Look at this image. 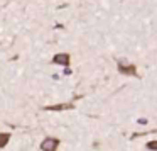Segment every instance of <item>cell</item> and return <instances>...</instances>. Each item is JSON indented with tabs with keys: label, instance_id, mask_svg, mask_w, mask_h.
<instances>
[{
	"label": "cell",
	"instance_id": "cell-6",
	"mask_svg": "<svg viewBox=\"0 0 157 151\" xmlns=\"http://www.w3.org/2000/svg\"><path fill=\"white\" fill-rule=\"evenodd\" d=\"M145 148L149 151H157V139H154V141H149V143L145 144Z\"/></svg>",
	"mask_w": 157,
	"mask_h": 151
},
{
	"label": "cell",
	"instance_id": "cell-4",
	"mask_svg": "<svg viewBox=\"0 0 157 151\" xmlns=\"http://www.w3.org/2000/svg\"><path fill=\"white\" fill-rule=\"evenodd\" d=\"M73 102H68V104H58V105H48V107H44V110H68V109H73Z\"/></svg>",
	"mask_w": 157,
	"mask_h": 151
},
{
	"label": "cell",
	"instance_id": "cell-5",
	"mask_svg": "<svg viewBox=\"0 0 157 151\" xmlns=\"http://www.w3.org/2000/svg\"><path fill=\"white\" fill-rule=\"evenodd\" d=\"M10 141V133H0V148H5Z\"/></svg>",
	"mask_w": 157,
	"mask_h": 151
},
{
	"label": "cell",
	"instance_id": "cell-2",
	"mask_svg": "<svg viewBox=\"0 0 157 151\" xmlns=\"http://www.w3.org/2000/svg\"><path fill=\"white\" fill-rule=\"evenodd\" d=\"M59 144V137H54V136H46L41 143V151H58Z\"/></svg>",
	"mask_w": 157,
	"mask_h": 151
},
{
	"label": "cell",
	"instance_id": "cell-3",
	"mask_svg": "<svg viewBox=\"0 0 157 151\" xmlns=\"http://www.w3.org/2000/svg\"><path fill=\"white\" fill-rule=\"evenodd\" d=\"M52 63H54V65H59V66L68 68L69 63H71V55H69V53H58V55L52 56Z\"/></svg>",
	"mask_w": 157,
	"mask_h": 151
},
{
	"label": "cell",
	"instance_id": "cell-1",
	"mask_svg": "<svg viewBox=\"0 0 157 151\" xmlns=\"http://www.w3.org/2000/svg\"><path fill=\"white\" fill-rule=\"evenodd\" d=\"M117 70H118V73H122V75H128V76H139V73H137V66L133 65V63L127 61V59L120 58L118 63H117Z\"/></svg>",
	"mask_w": 157,
	"mask_h": 151
}]
</instances>
